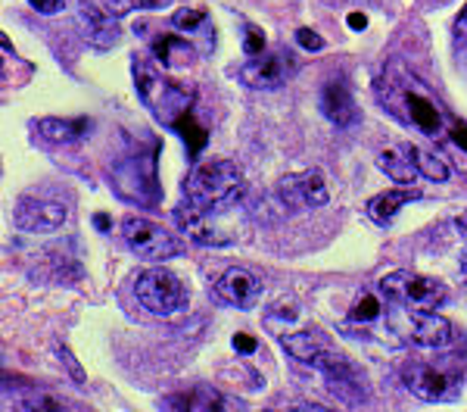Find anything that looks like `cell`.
Listing matches in <instances>:
<instances>
[{
	"label": "cell",
	"mask_w": 467,
	"mask_h": 412,
	"mask_svg": "<svg viewBox=\"0 0 467 412\" xmlns=\"http://www.w3.org/2000/svg\"><path fill=\"white\" fill-rule=\"evenodd\" d=\"M265 412H271V409H265Z\"/></svg>",
	"instance_id": "f35d334b"
},
{
	"label": "cell",
	"mask_w": 467,
	"mask_h": 412,
	"mask_svg": "<svg viewBox=\"0 0 467 412\" xmlns=\"http://www.w3.org/2000/svg\"><path fill=\"white\" fill-rule=\"evenodd\" d=\"M411 200H418V191H409V187H399V191H383L378 197L368 200V219H374L378 225H389L396 219V213L402 206H409Z\"/></svg>",
	"instance_id": "ffe728a7"
},
{
	"label": "cell",
	"mask_w": 467,
	"mask_h": 412,
	"mask_svg": "<svg viewBox=\"0 0 467 412\" xmlns=\"http://www.w3.org/2000/svg\"><path fill=\"white\" fill-rule=\"evenodd\" d=\"M296 41H299V48H303V50H324V37L318 32H312V28H299Z\"/></svg>",
	"instance_id": "f546056e"
},
{
	"label": "cell",
	"mask_w": 467,
	"mask_h": 412,
	"mask_svg": "<svg viewBox=\"0 0 467 412\" xmlns=\"http://www.w3.org/2000/svg\"><path fill=\"white\" fill-rule=\"evenodd\" d=\"M346 22H349L352 32H365V28H368V16H365V13H349V19H346Z\"/></svg>",
	"instance_id": "e575fe53"
},
{
	"label": "cell",
	"mask_w": 467,
	"mask_h": 412,
	"mask_svg": "<svg viewBox=\"0 0 467 412\" xmlns=\"http://www.w3.org/2000/svg\"><path fill=\"white\" fill-rule=\"evenodd\" d=\"M57 356H59V363L66 365V369L72 372V378H75V385H85V369H81L78 363H75V356L69 354V350L63 347V343H57Z\"/></svg>",
	"instance_id": "f1b7e54d"
},
{
	"label": "cell",
	"mask_w": 467,
	"mask_h": 412,
	"mask_svg": "<svg viewBox=\"0 0 467 412\" xmlns=\"http://www.w3.org/2000/svg\"><path fill=\"white\" fill-rule=\"evenodd\" d=\"M321 112L337 125V129H349V125L358 122V107L352 100L349 88L340 85V81H330L321 91Z\"/></svg>",
	"instance_id": "2e32d148"
},
{
	"label": "cell",
	"mask_w": 467,
	"mask_h": 412,
	"mask_svg": "<svg viewBox=\"0 0 467 412\" xmlns=\"http://www.w3.org/2000/svg\"><path fill=\"white\" fill-rule=\"evenodd\" d=\"M458 231H462L464 241H467V213H464V216H458ZM462 269H464V275H467V250H464V262H462Z\"/></svg>",
	"instance_id": "8d00e7d4"
},
{
	"label": "cell",
	"mask_w": 467,
	"mask_h": 412,
	"mask_svg": "<svg viewBox=\"0 0 467 412\" xmlns=\"http://www.w3.org/2000/svg\"><path fill=\"white\" fill-rule=\"evenodd\" d=\"M175 129H181V134H184V141H191V153L197 156L200 150H202V144H206V129L193 122V112H191V116L181 119V122L175 125Z\"/></svg>",
	"instance_id": "4316f807"
},
{
	"label": "cell",
	"mask_w": 467,
	"mask_h": 412,
	"mask_svg": "<svg viewBox=\"0 0 467 412\" xmlns=\"http://www.w3.org/2000/svg\"><path fill=\"white\" fill-rule=\"evenodd\" d=\"M455 41H458V48L467 54V4H464V10L458 13V19H455Z\"/></svg>",
	"instance_id": "4dcf8cb0"
},
{
	"label": "cell",
	"mask_w": 467,
	"mask_h": 412,
	"mask_svg": "<svg viewBox=\"0 0 467 412\" xmlns=\"http://www.w3.org/2000/svg\"><path fill=\"white\" fill-rule=\"evenodd\" d=\"M10 412H72L69 403L47 391H28L22 396H13Z\"/></svg>",
	"instance_id": "7402d4cb"
},
{
	"label": "cell",
	"mask_w": 467,
	"mask_h": 412,
	"mask_svg": "<svg viewBox=\"0 0 467 412\" xmlns=\"http://www.w3.org/2000/svg\"><path fill=\"white\" fill-rule=\"evenodd\" d=\"M402 381L418 400L427 403L451 400L458 387V375H451L446 365H436V363H409L402 369Z\"/></svg>",
	"instance_id": "ba28073f"
},
{
	"label": "cell",
	"mask_w": 467,
	"mask_h": 412,
	"mask_svg": "<svg viewBox=\"0 0 467 412\" xmlns=\"http://www.w3.org/2000/svg\"><path fill=\"white\" fill-rule=\"evenodd\" d=\"M171 0H103V10L109 13V16H125V13L131 10H162V6H169Z\"/></svg>",
	"instance_id": "cb8c5ba5"
},
{
	"label": "cell",
	"mask_w": 467,
	"mask_h": 412,
	"mask_svg": "<svg viewBox=\"0 0 467 412\" xmlns=\"http://www.w3.org/2000/svg\"><path fill=\"white\" fill-rule=\"evenodd\" d=\"M206 10H191V6H187V10H178L175 16H171V26L178 28V32H202V26H206Z\"/></svg>",
	"instance_id": "484cf974"
},
{
	"label": "cell",
	"mask_w": 467,
	"mask_h": 412,
	"mask_svg": "<svg viewBox=\"0 0 467 412\" xmlns=\"http://www.w3.org/2000/svg\"><path fill=\"white\" fill-rule=\"evenodd\" d=\"M169 412H244V403L231 396L209 391V387H191V391L171 394L162 400Z\"/></svg>",
	"instance_id": "4fadbf2b"
},
{
	"label": "cell",
	"mask_w": 467,
	"mask_h": 412,
	"mask_svg": "<svg viewBox=\"0 0 467 412\" xmlns=\"http://www.w3.org/2000/svg\"><path fill=\"white\" fill-rule=\"evenodd\" d=\"M380 294L389 303L405 306V310H436V306L446 303L449 288L436 279H427V275L399 269V272H389L380 279Z\"/></svg>",
	"instance_id": "3957f363"
},
{
	"label": "cell",
	"mask_w": 467,
	"mask_h": 412,
	"mask_svg": "<svg viewBox=\"0 0 467 412\" xmlns=\"http://www.w3.org/2000/svg\"><path fill=\"white\" fill-rule=\"evenodd\" d=\"M399 103L405 107V122H411L418 132L431 134V138H436V134L442 132V110L433 97H427L424 91H418V88L405 85L402 91H399Z\"/></svg>",
	"instance_id": "5bb4252c"
},
{
	"label": "cell",
	"mask_w": 467,
	"mask_h": 412,
	"mask_svg": "<svg viewBox=\"0 0 467 412\" xmlns=\"http://www.w3.org/2000/svg\"><path fill=\"white\" fill-rule=\"evenodd\" d=\"M296 66L287 50H275V54H262L253 57L240 66V81L244 85L255 88V91H275V88H284L293 79Z\"/></svg>",
	"instance_id": "9c48e42d"
},
{
	"label": "cell",
	"mask_w": 467,
	"mask_h": 412,
	"mask_svg": "<svg viewBox=\"0 0 467 412\" xmlns=\"http://www.w3.org/2000/svg\"><path fill=\"white\" fill-rule=\"evenodd\" d=\"M35 129L44 141H54V144H75V141H81L90 132V119L47 116V119H37Z\"/></svg>",
	"instance_id": "ac0fdd59"
},
{
	"label": "cell",
	"mask_w": 467,
	"mask_h": 412,
	"mask_svg": "<svg viewBox=\"0 0 467 412\" xmlns=\"http://www.w3.org/2000/svg\"><path fill=\"white\" fill-rule=\"evenodd\" d=\"M284 350L296 359V363L303 365H312V369L324 372V378L334 372H340L343 365H349V359H346L340 350L330 347V341L324 334H318L312 328V332H293V334H284L281 337Z\"/></svg>",
	"instance_id": "8992f818"
},
{
	"label": "cell",
	"mask_w": 467,
	"mask_h": 412,
	"mask_svg": "<svg viewBox=\"0 0 467 412\" xmlns=\"http://www.w3.org/2000/svg\"><path fill=\"white\" fill-rule=\"evenodd\" d=\"M150 48H153V59L162 69H181L193 57V48L181 35H156Z\"/></svg>",
	"instance_id": "d6986e66"
},
{
	"label": "cell",
	"mask_w": 467,
	"mask_h": 412,
	"mask_svg": "<svg viewBox=\"0 0 467 412\" xmlns=\"http://www.w3.org/2000/svg\"><path fill=\"white\" fill-rule=\"evenodd\" d=\"M28 4H32L37 13H44V16H54V13L63 10V0H28Z\"/></svg>",
	"instance_id": "1f68e13d"
},
{
	"label": "cell",
	"mask_w": 467,
	"mask_h": 412,
	"mask_svg": "<svg viewBox=\"0 0 467 412\" xmlns=\"http://www.w3.org/2000/svg\"><path fill=\"white\" fill-rule=\"evenodd\" d=\"M290 412H337L330 407H318V403H303V407H293Z\"/></svg>",
	"instance_id": "d590c367"
},
{
	"label": "cell",
	"mask_w": 467,
	"mask_h": 412,
	"mask_svg": "<svg viewBox=\"0 0 467 412\" xmlns=\"http://www.w3.org/2000/svg\"><path fill=\"white\" fill-rule=\"evenodd\" d=\"M81 35H85L88 44L94 48L107 50L112 44L119 41V26H116V16H109L103 6H81Z\"/></svg>",
	"instance_id": "e0dca14e"
},
{
	"label": "cell",
	"mask_w": 467,
	"mask_h": 412,
	"mask_svg": "<svg viewBox=\"0 0 467 412\" xmlns=\"http://www.w3.org/2000/svg\"><path fill=\"white\" fill-rule=\"evenodd\" d=\"M215 297L228 306H237V310H253L262 300V279L244 266H231L218 275Z\"/></svg>",
	"instance_id": "8fae6325"
},
{
	"label": "cell",
	"mask_w": 467,
	"mask_h": 412,
	"mask_svg": "<svg viewBox=\"0 0 467 412\" xmlns=\"http://www.w3.org/2000/svg\"><path fill=\"white\" fill-rule=\"evenodd\" d=\"M234 347H237L240 354L250 356V354H255V347H259V343H255L250 334H237V337H234Z\"/></svg>",
	"instance_id": "d6a6232c"
},
{
	"label": "cell",
	"mask_w": 467,
	"mask_h": 412,
	"mask_svg": "<svg viewBox=\"0 0 467 412\" xmlns=\"http://www.w3.org/2000/svg\"><path fill=\"white\" fill-rule=\"evenodd\" d=\"M175 222L181 225V231H184L191 241H197L202 247H228L234 241V235L224 225H218L213 216L200 213V209H193L191 204L178 206Z\"/></svg>",
	"instance_id": "7c38bea8"
},
{
	"label": "cell",
	"mask_w": 467,
	"mask_h": 412,
	"mask_svg": "<svg viewBox=\"0 0 467 412\" xmlns=\"http://www.w3.org/2000/svg\"><path fill=\"white\" fill-rule=\"evenodd\" d=\"M69 219V206L59 204L54 197H37L26 194L13 209V225L19 231H57Z\"/></svg>",
	"instance_id": "30bf717a"
},
{
	"label": "cell",
	"mask_w": 467,
	"mask_h": 412,
	"mask_svg": "<svg viewBox=\"0 0 467 412\" xmlns=\"http://www.w3.org/2000/svg\"><path fill=\"white\" fill-rule=\"evenodd\" d=\"M405 153L411 156V163H414V169L420 172V178H431V182L436 185H442V182H449V166H446V160L442 156H436L431 153V150H420V147H414V144H405Z\"/></svg>",
	"instance_id": "603a6c76"
},
{
	"label": "cell",
	"mask_w": 467,
	"mask_h": 412,
	"mask_svg": "<svg viewBox=\"0 0 467 412\" xmlns=\"http://www.w3.org/2000/svg\"><path fill=\"white\" fill-rule=\"evenodd\" d=\"M378 166H380V172H387V175L393 178L396 185H402V187H411V185L420 178V172L414 169L411 156L405 153V144H402V147H387V150H380Z\"/></svg>",
	"instance_id": "44dd1931"
},
{
	"label": "cell",
	"mask_w": 467,
	"mask_h": 412,
	"mask_svg": "<svg viewBox=\"0 0 467 412\" xmlns=\"http://www.w3.org/2000/svg\"><path fill=\"white\" fill-rule=\"evenodd\" d=\"M380 312H383V306H380V300L371 294V291H365L356 303H352V310H349V319L352 322H374V319H380Z\"/></svg>",
	"instance_id": "d4e9b609"
},
{
	"label": "cell",
	"mask_w": 467,
	"mask_h": 412,
	"mask_svg": "<svg viewBox=\"0 0 467 412\" xmlns=\"http://www.w3.org/2000/svg\"><path fill=\"white\" fill-rule=\"evenodd\" d=\"M396 328L409 337L411 343L427 350H442L455 341L451 322L442 319L436 310H399L396 312Z\"/></svg>",
	"instance_id": "52a82bcc"
},
{
	"label": "cell",
	"mask_w": 467,
	"mask_h": 412,
	"mask_svg": "<svg viewBox=\"0 0 467 412\" xmlns=\"http://www.w3.org/2000/svg\"><path fill=\"white\" fill-rule=\"evenodd\" d=\"M122 238H125V244L131 247L134 257L147 259V262H165L181 253V244L175 238H171L162 225L150 222L144 216H125Z\"/></svg>",
	"instance_id": "277c9868"
},
{
	"label": "cell",
	"mask_w": 467,
	"mask_h": 412,
	"mask_svg": "<svg viewBox=\"0 0 467 412\" xmlns=\"http://www.w3.org/2000/svg\"><path fill=\"white\" fill-rule=\"evenodd\" d=\"M240 194H244V172L231 160L200 163L184 182L187 204L209 216L224 213L228 206H234L240 200Z\"/></svg>",
	"instance_id": "6da1fadb"
},
{
	"label": "cell",
	"mask_w": 467,
	"mask_h": 412,
	"mask_svg": "<svg viewBox=\"0 0 467 412\" xmlns=\"http://www.w3.org/2000/svg\"><path fill=\"white\" fill-rule=\"evenodd\" d=\"M94 225H97V228H103V231H107L109 228V216H94Z\"/></svg>",
	"instance_id": "74e56055"
},
{
	"label": "cell",
	"mask_w": 467,
	"mask_h": 412,
	"mask_svg": "<svg viewBox=\"0 0 467 412\" xmlns=\"http://www.w3.org/2000/svg\"><path fill=\"white\" fill-rule=\"evenodd\" d=\"M138 300L153 316H171L181 306H187V288L169 269H147L138 279Z\"/></svg>",
	"instance_id": "5b68a950"
},
{
	"label": "cell",
	"mask_w": 467,
	"mask_h": 412,
	"mask_svg": "<svg viewBox=\"0 0 467 412\" xmlns=\"http://www.w3.org/2000/svg\"><path fill=\"white\" fill-rule=\"evenodd\" d=\"M244 54L246 57H262L265 54V35H262V28L255 26H246V37H244Z\"/></svg>",
	"instance_id": "83f0119b"
},
{
	"label": "cell",
	"mask_w": 467,
	"mask_h": 412,
	"mask_svg": "<svg viewBox=\"0 0 467 412\" xmlns=\"http://www.w3.org/2000/svg\"><path fill=\"white\" fill-rule=\"evenodd\" d=\"M451 141H455V144L467 153V122H455V125H451Z\"/></svg>",
	"instance_id": "836d02e7"
},
{
	"label": "cell",
	"mask_w": 467,
	"mask_h": 412,
	"mask_svg": "<svg viewBox=\"0 0 467 412\" xmlns=\"http://www.w3.org/2000/svg\"><path fill=\"white\" fill-rule=\"evenodd\" d=\"M131 72H134V88H138V97L144 100V107L153 112L162 125H171V129H175L181 119L191 116L193 94H197L191 85L169 79V75L156 69L150 59H134Z\"/></svg>",
	"instance_id": "7a4b0ae2"
},
{
	"label": "cell",
	"mask_w": 467,
	"mask_h": 412,
	"mask_svg": "<svg viewBox=\"0 0 467 412\" xmlns=\"http://www.w3.org/2000/svg\"><path fill=\"white\" fill-rule=\"evenodd\" d=\"M281 197L287 206H324L327 204V185H324L321 172H303V175H290L281 182Z\"/></svg>",
	"instance_id": "9a60e30c"
}]
</instances>
